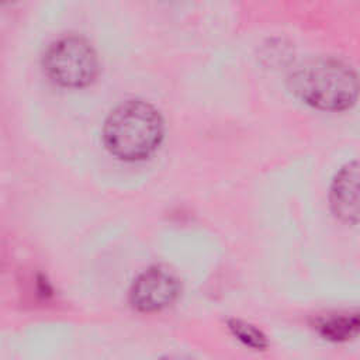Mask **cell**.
I'll return each mask as SVG.
<instances>
[{"mask_svg":"<svg viewBox=\"0 0 360 360\" xmlns=\"http://www.w3.org/2000/svg\"><path fill=\"white\" fill-rule=\"evenodd\" d=\"M180 292V281L167 267L152 266L132 283L129 302L139 312H158L172 305Z\"/></svg>","mask_w":360,"mask_h":360,"instance_id":"cell-4","label":"cell"},{"mask_svg":"<svg viewBox=\"0 0 360 360\" xmlns=\"http://www.w3.org/2000/svg\"><path fill=\"white\" fill-rule=\"evenodd\" d=\"M163 134V118L150 103L127 100L107 117L103 141L112 156L135 162L149 158L159 148Z\"/></svg>","mask_w":360,"mask_h":360,"instance_id":"cell-2","label":"cell"},{"mask_svg":"<svg viewBox=\"0 0 360 360\" xmlns=\"http://www.w3.org/2000/svg\"><path fill=\"white\" fill-rule=\"evenodd\" d=\"M166 360H186V359H181V357H167Z\"/></svg>","mask_w":360,"mask_h":360,"instance_id":"cell-8","label":"cell"},{"mask_svg":"<svg viewBox=\"0 0 360 360\" xmlns=\"http://www.w3.org/2000/svg\"><path fill=\"white\" fill-rule=\"evenodd\" d=\"M291 91L305 104L323 111H342L357 98V76L343 60L318 56L301 62L288 77Z\"/></svg>","mask_w":360,"mask_h":360,"instance_id":"cell-1","label":"cell"},{"mask_svg":"<svg viewBox=\"0 0 360 360\" xmlns=\"http://www.w3.org/2000/svg\"><path fill=\"white\" fill-rule=\"evenodd\" d=\"M46 76L56 84L69 89L89 86L98 73V58L89 41L66 35L51 42L42 56Z\"/></svg>","mask_w":360,"mask_h":360,"instance_id":"cell-3","label":"cell"},{"mask_svg":"<svg viewBox=\"0 0 360 360\" xmlns=\"http://www.w3.org/2000/svg\"><path fill=\"white\" fill-rule=\"evenodd\" d=\"M228 326L232 335L248 347L263 350L269 345L264 333L249 322H245L240 319H231L228 321Z\"/></svg>","mask_w":360,"mask_h":360,"instance_id":"cell-7","label":"cell"},{"mask_svg":"<svg viewBox=\"0 0 360 360\" xmlns=\"http://www.w3.org/2000/svg\"><path fill=\"white\" fill-rule=\"evenodd\" d=\"M330 207L333 214L343 222L359 221V167L353 160L343 166L330 186Z\"/></svg>","mask_w":360,"mask_h":360,"instance_id":"cell-5","label":"cell"},{"mask_svg":"<svg viewBox=\"0 0 360 360\" xmlns=\"http://www.w3.org/2000/svg\"><path fill=\"white\" fill-rule=\"evenodd\" d=\"M357 328V315H330L316 321V329L329 340H346L356 335Z\"/></svg>","mask_w":360,"mask_h":360,"instance_id":"cell-6","label":"cell"}]
</instances>
